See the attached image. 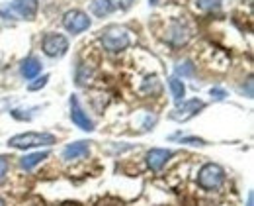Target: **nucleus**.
Returning <instances> with one entry per match:
<instances>
[{"instance_id": "obj_22", "label": "nucleus", "mask_w": 254, "mask_h": 206, "mask_svg": "<svg viewBox=\"0 0 254 206\" xmlns=\"http://www.w3.org/2000/svg\"><path fill=\"white\" fill-rule=\"evenodd\" d=\"M184 141H188L190 145H205V141H203V139H199V137H186Z\"/></svg>"}, {"instance_id": "obj_9", "label": "nucleus", "mask_w": 254, "mask_h": 206, "mask_svg": "<svg viewBox=\"0 0 254 206\" xmlns=\"http://www.w3.org/2000/svg\"><path fill=\"white\" fill-rule=\"evenodd\" d=\"M37 8H39L37 0H14L12 2V12H16L20 18H26V20L35 18Z\"/></svg>"}, {"instance_id": "obj_6", "label": "nucleus", "mask_w": 254, "mask_h": 206, "mask_svg": "<svg viewBox=\"0 0 254 206\" xmlns=\"http://www.w3.org/2000/svg\"><path fill=\"white\" fill-rule=\"evenodd\" d=\"M203 108H205V103H203V101L191 99V101H186V103L180 104V106L170 114V118L176 120V122H186V120L193 118L195 114H199V110H203Z\"/></svg>"}, {"instance_id": "obj_1", "label": "nucleus", "mask_w": 254, "mask_h": 206, "mask_svg": "<svg viewBox=\"0 0 254 206\" xmlns=\"http://www.w3.org/2000/svg\"><path fill=\"white\" fill-rule=\"evenodd\" d=\"M53 143H57V137L47 132H26L8 139V145L14 149H32V147L53 145Z\"/></svg>"}, {"instance_id": "obj_24", "label": "nucleus", "mask_w": 254, "mask_h": 206, "mask_svg": "<svg viewBox=\"0 0 254 206\" xmlns=\"http://www.w3.org/2000/svg\"><path fill=\"white\" fill-rule=\"evenodd\" d=\"M0 206H6L4 205V201H2V197H0Z\"/></svg>"}, {"instance_id": "obj_20", "label": "nucleus", "mask_w": 254, "mask_h": 206, "mask_svg": "<svg viewBox=\"0 0 254 206\" xmlns=\"http://www.w3.org/2000/svg\"><path fill=\"white\" fill-rule=\"evenodd\" d=\"M131 4H133V0H112L114 10H116V8H120V10H127Z\"/></svg>"}, {"instance_id": "obj_10", "label": "nucleus", "mask_w": 254, "mask_h": 206, "mask_svg": "<svg viewBox=\"0 0 254 206\" xmlns=\"http://www.w3.org/2000/svg\"><path fill=\"white\" fill-rule=\"evenodd\" d=\"M170 157H172V151L170 149H159V147H155V149H151L147 153V165L151 167V171H160Z\"/></svg>"}, {"instance_id": "obj_5", "label": "nucleus", "mask_w": 254, "mask_h": 206, "mask_svg": "<svg viewBox=\"0 0 254 206\" xmlns=\"http://www.w3.org/2000/svg\"><path fill=\"white\" fill-rule=\"evenodd\" d=\"M41 47L47 57H63L68 51V39L63 34H47L41 41Z\"/></svg>"}, {"instance_id": "obj_11", "label": "nucleus", "mask_w": 254, "mask_h": 206, "mask_svg": "<svg viewBox=\"0 0 254 206\" xmlns=\"http://www.w3.org/2000/svg\"><path fill=\"white\" fill-rule=\"evenodd\" d=\"M166 39L172 43V45H184L188 39H190V30L182 24V22H174L168 30V35Z\"/></svg>"}, {"instance_id": "obj_17", "label": "nucleus", "mask_w": 254, "mask_h": 206, "mask_svg": "<svg viewBox=\"0 0 254 206\" xmlns=\"http://www.w3.org/2000/svg\"><path fill=\"white\" fill-rule=\"evenodd\" d=\"M176 73L182 75V77H191L193 75V65H191L190 61H184V63H180L176 67Z\"/></svg>"}, {"instance_id": "obj_3", "label": "nucleus", "mask_w": 254, "mask_h": 206, "mask_svg": "<svg viewBox=\"0 0 254 206\" xmlns=\"http://www.w3.org/2000/svg\"><path fill=\"white\" fill-rule=\"evenodd\" d=\"M225 183V169L217 163H205L197 173V185L205 191H215Z\"/></svg>"}, {"instance_id": "obj_23", "label": "nucleus", "mask_w": 254, "mask_h": 206, "mask_svg": "<svg viewBox=\"0 0 254 206\" xmlns=\"http://www.w3.org/2000/svg\"><path fill=\"white\" fill-rule=\"evenodd\" d=\"M247 206H253V193L249 195V203H247Z\"/></svg>"}, {"instance_id": "obj_15", "label": "nucleus", "mask_w": 254, "mask_h": 206, "mask_svg": "<svg viewBox=\"0 0 254 206\" xmlns=\"http://www.w3.org/2000/svg\"><path fill=\"white\" fill-rule=\"evenodd\" d=\"M168 87H170V91H172V99H174L176 103H182L184 97H186V87H184V83H182L180 79L172 77V79H168Z\"/></svg>"}, {"instance_id": "obj_21", "label": "nucleus", "mask_w": 254, "mask_h": 206, "mask_svg": "<svg viewBox=\"0 0 254 206\" xmlns=\"http://www.w3.org/2000/svg\"><path fill=\"white\" fill-rule=\"evenodd\" d=\"M211 97H213L215 101H223V99L227 97V93H225L223 89H211Z\"/></svg>"}, {"instance_id": "obj_14", "label": "nucleus", "mask_w": 254, "mask_h": 206, "mask_svg": "<svg viewBox=\"0 0 254 206\" xmlns=\"http://www.w3.org/2000/svg\"><path fill=\"white\" fill-rule=\"evenodd\" d=\"M90 10H92L94 16L104 18V16L114 12V6H112V0H92L90 2Z\"/></svg>"}, {"instance_id": "obj_4", "label": "nucleus", "mask_w": 254, "mask_h": 206, "mask_svg": "<svg viewBox=\"0 0 254 206\" xmlns=\"http://www.w3.org/2000/svg\"><path fill=\"white\" fill-rule=\"evenodd\" d=\"M92 26V20L82 10H68L63 16V28L72 35H78L86 32Z\"/></svg>"}, {"instance_id": "obj_2", "label": "nucleus", "mask_w": 254, "mask_h": 206, "mask_svg": "<svg viewBox=\"0 0 254 206\" xmlns=\"http://www.w3.org/2000/svg\"><path fill=\"white\" fill-rule=\"evenodd\" d=\"M100 41H102L104 49H108V51H112V53H120V51H124V49L129 47L131 35H129V32H127L126 28H122V26H110V28H106V30L102 32Z\"/></svg>"}, {"instance_id": "obj_8", "label": "nucleus", "mask_w": 254, "mask_h": 206, "mask_svg": "<svg viewBox=\"0 0 254 206\" xmlns=\"http://www.w3.org/2000/svg\"><path fill=\"white\" fill-rule=\"evenodd\" d=\"M88 153H90L88 141H74V143H68L63 149V159L64 161H78V159H84Z\"/></svg>"}, {"instance_id": "obj_12", "label": "nucleus", "mask_w": 254, "mask_h": 206, "mask_svg": "<svg viewBox=\"0 0 254 206\" xmlns=\"http://www.w3.org/2000/svg\"><path fill=\"white\" fill-rule=\"evenodd\" d=\"M49 157V151H37V153H28L26 157L20 159V167L26 169V171H32L35 165H39L43 159Z\"/></svg>"}, {"instance_id": "obj_16", "label": "nucleus", "mask_w": 254, "mask_h": 206, "mask_svg": "<svg viewBox=\"0 0 254 206\" xmlns=\"http://www.w3.org/2000/svg\"><path fill=\"white\" fill-rule=\"evenodd\" d=\"M195 4L199 10H217L221 6V0H197Z\"/></svg>"}, {"instance_id": "obj_7", "label": "nucleus", "mask_w": 254, "mask_h": 206, "mask_svg": "<svg viewBox=\"0 0 254 206\" xmlns=\"http://www.w3.org/2000/svg\"><path fill=\"white\" fill-rule=\"evenodd\" d=\"M70 120L74 126H78L84 132H92L94 130V122L88 118V114L80 108V103L76 97H70Z\"/></svg>"}, {"instance_id": "obj_19", "label": "nucleus", "mask_w": 254, "mask_h": 206, "mask_svg": "<svg viewBox=\"0 0 254 206\" xmlns=\"http://www.w3.org/2000/svg\"><path fill=\"white\" fill-rule=\"evenodd\" d=\"M47 81H49V75H43V77H39L35 83L30 85V91H39V89H43L45 85H47Z\"/></svg>"}, {"instance_id": "obj_18", "label": "nucleus", "mask_w": 254, "mask_h": 206, "mask_svg": "<svg viewBox=\"0 0 254 206\" xmlns=\"http://www.w3.org/2000/svg\"><path fill=\"white\" fill-rule=\"evenodd\" d=\"M8 167H10V161H8V157H4V155H0V185L6 181V175H8Z\"/></svg>"}, {"instance_id": "obj_13", "label": "nucleus", "mask_w": 254, "mask_h": 206, "mask_svg": "<svg viewBox=\"0 0 254 206\" xmlns=\"http://www.w3.org/2000/svg\"><path fill=\"white\" fill-rule=\"evenodd\" d=\"M22 75L26 79H35L39 73H41V61L37 57H28L22 61Z\"/></svg>"}]
</instances>
